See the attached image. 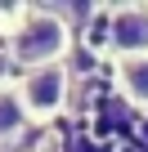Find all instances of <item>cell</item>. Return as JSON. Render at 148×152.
Here are the masks:
<instances>
[{
  "label": "cell",
  "mask_w": 148,
  "mask_h": 152,
  "mask_svg": "<svg viewBox=\"0 0 148 152\" xmlns=\"http://www.w3.org/2000/svg\"><path fill=\"white\" fill-rule=\"evenodd\" d=\"M18 130H23V103L14 94H0V139L18 134Z\"/></svg>",
  "instance_id": "cell-5"
},
{
  "label": "cell",
  "mask_w": 148,
  "mask_h": 152,
  "mask_svg": "<svg viewBox=\"0 0 148 152\" xmlns=\"http://www.w3.org/2000/svg\"><path fill=\"white\" fill-rule=\"evenodd\" d=\"M63 90H67V81H63L58 67H36L23 81V107L36 116H54L63 107Z\"/></svg>",
  "instance_id": "cell-2"
},
{
  "label": "cell",
  "mask_w": 148,
  "mask_h": 152,
  "mask_svg": "<svg viewBox=\"0 0 148 152\" xmlns=\"http://www.w3.org/2000/svg\"><path fill=\"white\" fill-rule=\"evenodd\" d=\"M121 81H126V94H130V99L148 103V58H126Z\"/></svg>",
  "instance_id": "cell-4"
},
{
  "label": "cell",
  "mask_w": 148,
  "mask_h": 152,
  "mask_svg": "<svg viewBox=\"0 0 148 152\" xmlns=\"http://www.w3.org/2000/svg\"><path fill=\"white\" fill-rule=\"evenodd\" d=\"M108 40H112V49H126V54L148 49V14H144V9H121V14L112 18Z\"/></svg>",
  "instance_id": "cell-3"
},
{
  "label": "cell",
  "mask_w": 148,
  "mask_h": 152,
  "mask_svg": "<svg viewBox=\"0 0 148 152\" xmlns=\"http://www.w3.org/2000/svg\"><path fill=\"white\" fill-rule=\"evenodd\" d=\"M63 49H67V27H63L58 14H32L27 27H23L18 40H14V58L27 63V67H45V63H54Z\"/></svg>",
  "instance_id": "cell-1"
}]
</instances>
